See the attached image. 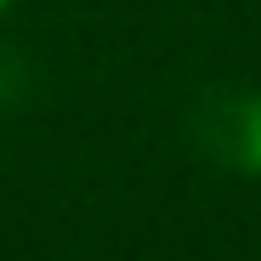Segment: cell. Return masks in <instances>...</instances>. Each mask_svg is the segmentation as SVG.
<instances>
[{"label": "cell", "mask_w": 261, "mask_h": 261, "mask_svg": "<svg viewBox=\"0 0 261 261\" xmlns=\"http://www.w3.org/2000/svg\"><path fill=\"white\" fill-rule=\"evenodd\" d=\"M204 148L244 176H261V91H239L216 102L204 114Z\"/></svg>", "instance_id": "obj_1"}, {"label": "cell", "mask_w": 261, "mask_h": 261, "mask_svg": "<svg viewBox=\"0 0 261 261\" xmlns=\"http://www.w3.org/2000/svg\"><path fill=\"white\" fill-rule=\"evenodd\" d=\"M0 12H6V0H0Z\"/></svg>", "instance_id": "obj_2"}]
</instances>
